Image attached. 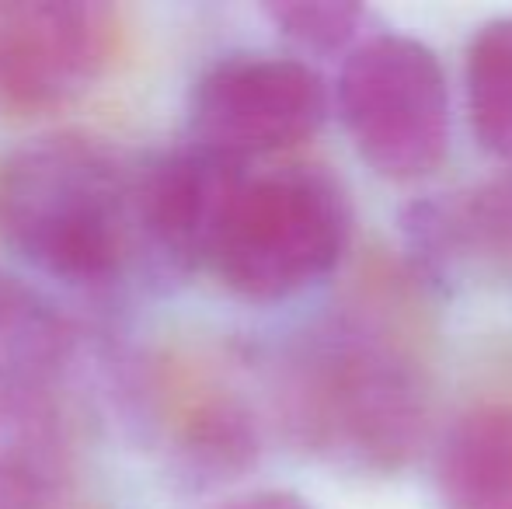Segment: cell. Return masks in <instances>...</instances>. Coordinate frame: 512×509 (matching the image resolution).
<instances>
[{
	"mask_svg": "<svg viewBox=\"0 0 512 509\" xmlns=\"http://www.w3.org/2000/svg\"><path fill=\"white\" fill-rule=\"evenodd\" d=\"M265 14L272 18L283 39H290L297 49L314 56H331L349 49L366 21L363 7L342 4V0H286V4H269Z\"/></svg>",
	"mask_w": 512,
	"mask_h": 509,
	"instance_id": "5bb4252c",
	"label": "cell"
},
{
	"mask_svg": "<svg viewBox=\"0 0 512 509\" xmlns=\"http://www.w3.org/2000/svg\"><path fill=\"white\" fill-rule=\"evenodd\" d=\"M258 461V422L237 394L209 387L171 426V468L192 489L223 485Z\"/></svg>",
	"mask_w": 512,
	"mask_h": 509,
	"instance_id": "8fae6325",
	"label": "cell"
},
{
	"mask_svg": "<svg viewBox=\"0 0 512 509\" xmlns=\"http://www.w3.org/2000/svg\"><path fill=\"white\" fill-rule=\"evenodd\" d=\"M136 168L98 136H42L0 171V227L46 276L108 290L136 272Z\"/></svg>",
	"mask_w": 512,
	"mask_h": 509,
	"instance_id": "7a4b0ae2",
	"label": "cell"
},
{
	"mask_svg": "<svg viewBox=\"0 0 512 509\" xmlns=\"http://www.w3.org/2000/svg\"><path fill=\"white\" fill-rule=\"evenodd\" d=\"M411 248L436 276L464 255L512 258V178L467 192L464 199L415 203L405 213Z\"/></svg>",
	"mask_w": 512,
	"mask_h": 509,
	"instance_id": "30bf717a",
	"label": "cell"
},
{
	"mask_svg": "<svg viewBox=\"0 0 512 509\" xmlns=\"http://www.w3.org/2000/svg\"><path fill=\"white\" fill-rule=\"evenodd\" d=\"M464 81L474 140L499 161H512V18H495L474 32Z\"/></svg>",
	"mask_w": 512,
	"mask_h": 509,
	"instance_id": "4fadbf2b",
	"label": "cell"
},
{
	"mask_svg": "<svg viewBox=\"0 0 512 509\" xmlns=\"http://www.w3.org/2000/svg\"><path fill=\"white\" fill-rule=\"evenodd\" d=\"M328 91L297 56L237 53L213 63L192 88L189 143L248 164L297 147L321 129Z\"/></svg>",
	"mask_w": 512,
	"mask_h": 509,
	"instance_id": "8992f818",
	"label": "cell"
},
{
	"mask_svg": "<svg viewBox=\"0 0 512 509\" xmlns=\"http://www.w3.org/2000/svg\"><path fill=\"white\" fill-rule=\"evenodd\" d=\"M119 14L98 0H0V116L77 105L119 53Z\"/></svg>",
	"mask_w": 512,
	"mask_h": 509,
	"instance_id": "5b68a950",
	"label": "cell"
},
{
	"mask_svg": "<svg viewBox=\"0 0 512 509\" xmlns=\"http://www.w3.org/2000/svg\"><path fill=\"white\" fill-rule=\"evenodd\" d=\"M244 164L185 143L136 168V272L178 283L206 269Z\"/></svg>",
	"mask_w": 512,
	"mask_h": 509,
	"instance_id": "52a82bcc",
	"label": "cell"
},
{
	"mask_svg": "<svg viewBox=\"0 0 512 509\" xmlns=\"http://www.w3.org/2000/svg\"><path fill=\"white\" fill-rule=\"evenodd\" d=\"M276 408L290 440L342 471H398L429 426L425 377L391 339L331 321L286 349Z\"/></svg>",
	"mask_w": 512,
	"mask_h": 509,
	"instance_id": "6da1fadb",
	"label": "cell"
},
{
	"mask_svg": "<svg viewBox=\"0 0 512 509\" xmlns=\"http://www.w3.org/2000/svg\"><path fill=\"white\" fill-rule=\"evenodd\" d=\"M74 447L53 394L0 387V509H60Z\"/></svg>",
	"mask_w": 512,
	"mask_h": 509,
	"instance_id": "ba28073f",
	"label": "cell"
},
{
	"mask_svg": "<svg viewBox=\"0 0 512 509\" xmlns=\"http://www.w3.org/2000/svg\"><path fill=\"white\" fill-rule=\"evenodd\" d=\"M216 509H310V506L300 496H293V492L265 489V492H248V496L227 499V503Z\"/></svg>",
	"mask_w": 512,
	"mask_h": 509,
	"instance_id": "9a60e30c",
	"label": "cell"
},
{
	"mask_svg": "<svg viewBox=\"0 0 512 509\" xmlns=\"http://www.w3.org/2000/svg\"><path fill=\"white\" fill-rule=\"evenodd\" d=\"M349 245V203L328 171L276 168L237 182L209 265L230 293L255 304L321 283Z\"/></svg>",
	"mask_w": 512,
	"mask_h": 509,
	"instance_id": "3957f363",
	"label": "cell"
},
{
	"mask_svg": "<svg viewBox=\"0 0 512 509\" xmlns=\"http://www.w3.org/2000/svg\"><path fill=\"white\" fill-rule=\"evenodd\" d=\"M338 112L377 175L418 182L450 150V95L432 49L408 35H373L338 74Z\"/></svg>",
	"mask_w": 512,
	"mask_h": 509,
	"instance_id": "277c9868",
	"label": "cell"
},
{
	"mask_svg": "<svg viewBox=\"0 0 512 509\" xmlns=\"http://www.w3.org/2000/svg\"><path fill=\"white\" fill-rule=\"evenodd\" d=\"M443 509H512V405L485 401L453 419L439 443Z\"/></svg>",
	"mask_w": 512,
	"mask_h": 509,
	"instance_id": "9c48e42d",
	"label": "cell"
},
{
	"mask_svg": "<svg viewBox=\"0 0 512 509\" xmlns=\"http://www.w3.org/2000/svg\"><path fill=\"white\" fill-rule=\"evenodd\" d=\"M77 332L39 290L0 276V387L46 391L67 374Z\"/></svg>",
	"mask_w": 512,
	"mask_h": 509,
	"instance_id": "7c38bea8",
	"label": "cell"
}]
</instances>
